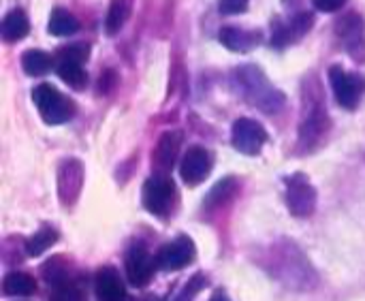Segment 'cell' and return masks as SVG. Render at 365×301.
<instances>
[{
  "label": "cell",
  "instance_id": "obj_18",
  "mask_svg": "<svg viewBox=\"0 0 365 301\" xmlns=\"http://www.w3.org/2000/svg\"><path fill=\"white\" fill-rule=\"evenodd\" d=\"M28 30H30V21L21 9H13L11 13H6L2 19V26H0V34L6 43L21 41L28 34Z\"/></svg>",
  "mask_w": 365,
  "mask_h": 301
},
{
  "label": "cell",
  "instance_id": "obj_21",
  "mask_svg": "<svg viewBox=\"0 0 365 301\" xmlns=\"http://www.w3.org/2000/svg\"><path fill=\"white\" fill-rule=\"evenodd\" d=\"M47 30L53 36H71V34H75L79 30V21L75 19L73 13H68L64 9H53L51 15H49Z\"/></svg>",
  "mask_w": 365,
  "mask_h": 301
},
{
  "label": "cell",
  "instance_id": "obj_11",
  "mask_svg": "<svg viewBox=\"0 0 365 301\" xmlns=\"http://www.w3.org/2000/svg\"><path fill=\"white\" fill-rule=\"evenodd\" d=\"M212 167H214L212 154H210L205 148L195 146V148H190V150L184 154V158H182V163H180V173H182V180H184L188 186H199V184L210 175Z\"/></svg>",
  "mask_w": 365,
  "mask_h": 301
},
{
  "label": "cell",
  "instance_id": "obj_19",
  "mask_svg": "<svg viewBox=\"0 0 365 301\" xmlns=\"http://www.w3.org/2000/svg\"><path fill=\"white\" fill-rule=\"evenodd\" d=\"M2 291L4 295H11V297H28L36 291V282L32 276L24 272H11L2 280Z\"/></svg>",
  "mask_w": 365,
  "mask_h": 301
},
{
  "label": "cell",
  "instance_id": "obj_12",
  "mask_svg": "<svg viewBox=\"0 0 365 301\" xmlns=\"http://www.w3.org/2000/svg\"><path fill=\"white\" fill-rule=\"evenodd\" d=\"M338 36L342 39L346 51L351 53L353 60L364 62L365 60V28L364 19L359 15H346L344 19L338 21L336 26Z\"/></svg>",
  "mask_w": 365,
  "mask_h": 301
},
{
  "label": "cell",
  "instance_id": "obj_4",
  "mask_svg": "<svg viewBox=\"0 0 365 301\" xmlns=\"http://www.w3.org/2000/svg\"><path fill=\"white\" fill-rule=\"evenodd\" d=\"M32 101L47 124H64L75 116V105L62 92L49 83H41L32 90Z\"/></svg>",
  "mask_w": 365,
  "mask_h": 301
},
{
  "label": "cell",
  "instance_id": "obj_27",
  "mask_svg": "<svg viewBox=\"0 0 365 301\" xmlns=\"http://www.w3.org/2000/svg\"><path fill=\"white\" fill-rule=\"evenodd\" d=\"M203 287H205V276H203V274H197V276H192V278L188 280V285L178 293V297L173 301H192L195 300V295H197Z\"/></svg>",
  "mask_w": 365,
  "mask_h": 301
},
{
  "label": "cell",
  "instance_id": "obj_2",
  "mask_svg": "<svg viewBox=\"0 0 365 301\" xmlns=\"http://www.w3.org/2000/svg\"><path fill=\"white\" fill-rule=\"evenodd\" d=\"M235 83L244 98L265 113H278L284 107V94L276 90L259 66H242L235 71Z\"/></svg>",
  "mask_w": 365,
  "mask_h": 301
},
{
  "label": "cell",
  "instance_id": "obj_28",
  "mask_svg": "<svg viewBox=\"0 0 365 301\" xmlns=\"http://www.w3.org/2000/svg\"><path fill=\"white\" fill-rule=\"evenodd\" d=\"M88 58V45H71L60 51V60H73V62H83Z\"/></svg>",
  "mask_w": 365,
  "mask_h": 301
},
{
  "label": "cell",
  "instance_id": "obj_30",
  "mask_svg": "<svg viewBox=\"0 0 365 301\" xmlns=\"http://www.w3.org/2000/svg\"><path fill=\"white\" fill-rule=\"evenodd\" d=\"M312 2L323 13H336V11H340L346 4V0H312Z\"/></svg>",
  "mask_w": 365,
  "mask_h": 301
},
{
  "label": "cell",
  "instance_id": "obj_23",
  "mask_svg": "<svg viewBox=\"0 0 365 301\" xmlns=\"http://www.w3.org/2000/svg\"><path fill=\"white\" fill-rule=\"evenodd\" d=\"M58 75L64 83H68L71 88H77V90H81L88 81V75H86L81 62H73V60H60Z\"/></svg>",
  "mask_w": 365,
  "mask_h": 301
},
{
  "label": "cell",
  "instance_id": "obj_22",
  "mask_svg": "<svg viewBox=\"0 0 365 301\" xmlns=\"http://www.w3.org/2000/svg\"><path fill=\"white\" fill-rule=\"evenodd\" d=\"M21 68L26 71V75H32V77L45 75L51 68V58H49V53H45L41 49H28L21 56Z\"/></svg>",
  "mask_w": 365,
  "mask_h": 301
},
{
  "label": "cell",
  "instance_id": "obj_15",
  "mask_svg": "<svg viewBox=\"0 0 365 301\" xmlns=\"http://www.w3.org/2000/svg\"><path fill=\"white\" fill-rule=\"evenodd\" d=\"M94 289L96 297L101 301H124L126 300V289L120 278V274L113 267H101L94 278Z\"/></svg>",
  "mask_w": 365,
  "mask_h": 301
},
{
  "label": "cell",
  "instance_id": "obj_25",
  "mask_svg": "<svg viewBox=\"0 0 365 301\" xmlns=\"http://www.w3.org/2000/svg\"><path fill=\"white\" fill-rule=\"evenodd\" d=\"M235 188H237V184H235L233 178H227V180L218 182V184L212 188L210 197H207V205H222L229 197H233Z\"/></svg>",
  "mask_w": 365,
  "mask_h": 301
},
{
  "label": "cell",
  "instance_id": "obj_13",
  "mask_svg": "<svg viewBox=\"0 0 365 301\" xmlns=\"http://www.w3.org/2000/svg\"><path fill=\"white\" fill-rule=\"evenodd\" d=\"M126 278L133 287L141 289L145 287L150 280H152V274H154V261L152 257L148 255V250L143 246H133L126 255Z\"/></svg>",
  "mask_w": 365,
  "mask_h": 301
},
{
  "label": "cell",
  "instance_id": "obj_14",
  "mask_svg": "<svg viewBox=\"0 0 365 301\" xmlns=\"http://www.w3.org/2000/svg\"><path fill=\"white\" fill-rule=\"evenodd\" d=\"M314 26V15L312 13H299L291 19V24H282V21H276L272 28H274V34H272V43L278 45V47H284L289 45L291 41H297L302 39L310 28Z\"/></svg>",
  "mask_w": 365,
  "mask_h": 301
},
{
  "label": "cell",
  "instance_id": "obj_1",
  "mask_svg": "<svg viewBox=\"0 0 365 301\" xmlns=\"http://www.w3.org/2000/svg\"><path fill=\"white\" fill-rule=\"evenodd\" d=\"M261 265L274 280H278L282 287L291 291L308 293L319 287L317 270L295 242L280 240L274 246H269L261 259Z\"/></svg>",
  "mask_w": 365,
  "mask_h": 301
},
{
  "label": "cell",
  "instance_id": "obj_31",
  "mask_svg": "<svg viewBox=\"0 0 365 301\" xmlns=\"http://www.w3.org/2000/svg\"><path fill=\"white\" fill-rule=\"evenodd\" d=\"M210 301H231V300L227 297V293H225V291H216V293L212 295V300Z\"/></svg>",
  "mask_w": 365,
  "mask_h": 301
},
{
  "label": "cell",
  "instance_id": "obj_26",
  "mask_svg": "<svg viewBox=\"0 0 365 301\" xmlns=\"http://www.w3.org/2000/svg\"><path fill=\"white\" fill-rule=\"evenodd\" d=\"M51 301H86V300H83V291L79 289V285L71 280V282H66V285L56 287Z\"/></svg>",
  "mask_w": 365,
  "mask_h": 301
},
{
  "label": "cell",
  "instance_id": "obj_20",
  "mask_svg": "<svg viewBox=\"0 0 365 301\" xmlns=\"http://www.w3.org/2000/svg\"><path fill=\"white\" fill-rule=\"evenodd\" d=\"M130 11H133V0H111L105 19L107 34H118L124 28L126 19L130 17Z\"/></svg>",
  "mask_w": 365,
  "mask_h": 301
},
{
  "label": "cell",
  "instance_id": "obj_10",
  "mask_svg": "<svg viewBox=\"0 0 365 301\" xmlns=\"http://www.w3.org/2000/svg\"><path fill=\"white\" fill-rule=\"evenodd\" d=\"M195 259V244L190 238H178L165 244L156 255V265L165 272H178Z\"/></svg>",
  "mask_w": 365,
  "mask_h": 301
},
{
  "label": "cell",
  "instance_id": "obj_9",
  "mask_svg": "<svg viewBox=\"0 0 365 301\" xmlns=\"http://www.w3.org/2000/svg\"><path fill=\"white\" fill-rule=\"evenodd\" d=\"M83 188V165L77 158H68L58 169V195L62 205L71 208Z\"/></svg>",
  "mask_w": 365,
  "mask_h": 301
},
{
  "label": "cell",
  "instance_id": "obj_5",
  "mask_svg": "<svg viewBox=\"0 0 365 301\" xmlns=\"http://www.w3.org/2000/svg\"><path fill=\"white\" fill-rule=\"evenodd\" d=\"M287 205L295 218H308L317 210V190L304 173L287 178Z\"/></svg>",
  "mask_w": 365,
  "mask_h": 301
},
{
  "label": "cell",
  "instance_id": "obj_17",
  "mask_svg": "<svg viewBox=\"0 0 365 301\" xmlns=\"http://www.w3.org/2000/svg\"><path fill=\"white\" fill-rule=\"evenodd\" d=\"M218 36H220V43L231 51H250L255 45H259V34L257 32H248V30L235 28V26L222 28Z\"/></svg>",
  "mask_w": 365,
  "mask_h": 301
},
{
  "label": "cell",
  "instance_id": "obj_16",
  "mask_svg": "<svg viewBox=\"0 0 365 301\" xmlns=\"http://www.w3.org/2000/svg\"><path fill=\"white\" fill-rule=\"evenodd\" d=\"M180 146H182V133L178 131H169L158 139L156 150H154V165L160 173H167L173 167L180 154Z\"/></svg>",
  "mask_w": 365,
  "mask_h": 301
},
{
  "label": "cell",
  "instance_id": "obj_3",
  "mask_svg": "<svg viewBox=\"0 0 365 301\" xmlns=\"http://www.w3.org/2000/svg\"><path fill=\"white\" fill-rule=\"evenodd\" d=\"M304 103L306 105H304V116L299 124V152H312L325 141L331 128V122H329V113L319 92L317 94L306 92Z\"/></svg>",
  "mask_w": 365,
  "mask_h": 301
},
{
  "label": "cell",
  "instance_id": "obj_24",
  "mask_svg": "<svg viewBox=\"0 0 365 301\" xmlns=\"http://www.w3.org/2000/svg\"><path fill=\"white\" fill-rule=\"evenodd\" d=\"M58 242V233H56V229H51V227H43V229H38L28 242H26V252L30 255V257H38V255H43L47 248H51L53 244Z\"/></svg>",
  "mask_w": 365,
  "mask_h": 301
},
{
  "label": "cell",
  "instance_id": "obj_29",
  "mask_svg": "<svg viewBox=\"0 0 365 301\" xmlns=\"http://www.w3.org/2000/svg\"><path fill=\"white\" fill-rule=\"evenodd\" d=\"M218 9L227 15H235V13H244L248 9V0H220Z\"/></svg>",
  "mask_w": 365,
  "mask_h": 301
},
{
  "label": "cell",
  "instance_id": "obj_7",
  "mask_svg": "<svg viewBox=\"0 0 365 301\" xmlns=\"http://www.w3.org/2000/svg\"><path fill=\"white\" fill-rule=\"evenodd\" d=\"M329 81L336 94V101L344 109H355L361 101V94L365 92V79L359 75L346 73L342 66H331L329 68Z\"/></svg>",
  "mask_w": 365,
  "mask_h": 301
},
{
  "label": "cell",
  "instance_id": "obj_8",
  "mask_svg": "<svg viewBox=\"0 0 365 301\" xmlns=\"http://www.w3.org/2000/svg\"><path fill=\"white\" fill-rule=\"evenodd\" d=\"M231 141H233V148L246 156H255L261 152V148L265 146L267 141V133L265 128L257 122V120H250V118H240L235 120L233 124V131H231Z\"/></svg>",
  "mask_w": 365,
  "mask_h": 301
},
{
  "label": "cell",
  "instance_id": "obj_6",
  "mask_svg": "<svg viewBox=\"0 0 365 301\" xmlns=\"http://www.w3.org/2000/svg\"><path fill=\"white\" fill-rule=\"evenodd\" d=\"M175 201V186L167 173L150 178L143 186V205L154 216H165Z\"/></svg>",
  "mask_w": 365,
  "mask_h": 301
}]
</instances>
